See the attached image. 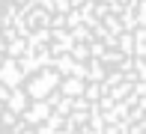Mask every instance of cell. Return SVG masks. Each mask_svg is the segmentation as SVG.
<instances>
[{
    "instance_id": "1",
    "label": "cell",
    "mask_w": 146,
    "mask_h": 134,
    "mask_svg": "<svg viewBox=\"0 0 146 134\" xmlns=\"http://www.w3.org/2000/svg\"><path fill=\"white\" fill-rule=\"evenodd\" d=\"M0 134H146V0H0Z\"/></svg>"
}]
</instances>
